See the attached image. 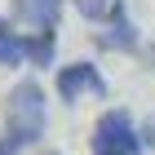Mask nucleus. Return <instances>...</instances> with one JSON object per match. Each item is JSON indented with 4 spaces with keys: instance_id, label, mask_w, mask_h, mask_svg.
Segmentation results:
<instances>
[{
    "instance_id": "nucleus-1",
    "label": "nucleus",
    "mask_w": 155,
    "mask_h": 155,
    "mask_svg": "<svg viewBox=\"0 0 155 155\" xmlns=\"http://www.w3.org/2000/svg\"><path fill=\"white\" fill-rule=\"evenodd\" d=\"M45 137V89L36 80H18L5 97V133H0V155H18Z\"/></svg>"
},
{
    "instance_id": "nucleus-2",
    "label": "nucleus",
    "mask_w": 155,
    "mask_h": 155,
    "mask_svg": "<svg viewBox=\"0 0 155 155\" xmlns=\"http://www.w3.org/2000/svg\"><path fill=\"white\" fill-rule=\"evenodd\" d=\"M142 137L124 111H102L93 124V155H142Z\"/></svg>"
},
{
    "instance_id": "nucleus-3",
    "label": "nucleus",
    "mask_w": 155,
    "mask_h": 155,
    "mask_svg": "<svg viewBox=\"0 0 155 155\" xmlns=\"http://www.w3.org/2000/svg\"><path fill=\"white\" fill-rule=\"evenodd\" d=\"M80 93H93V97H107V80L93 62H71L58 71V97L62 102H75Z\"/></svg>"
},
{
    "instance_id": "nucleus-4",
    "label": "nucleus",
    "mask_w": 155,
    "mask_h": 155,
    "mask_svg": "<svg viewBox=\"0 0 155 155\" xmlns=\"http://www.w3.org/2000/svg\"><path fill=\"white\" fill-rule=\"evenodd\" d=\"M58 9H62V0H13V18L36 27L40 36L58 31Z\"/></svg>"
},
{
    "instance_id": "nucleus-5",
    "label": "nucleus",
    "mask_w": 155,
    "mask_h": 155,
    "mask_svg": "<svg viewBox=\"0 0 155 155\" xmlns=\"http://www.w3.org/2000/svg\"><path fill=\"white\" fill-rule=\"evenodd\" d=\"M97 45L115 49V53H133V49H137V27L124 18V0H115V9H111V31H102Z\"/></svg>"
},
{
    "instance_id": "nucleus-6",
    "label": "nucleus",
    "mask_w": 155,
    "mask_h": 155,
    "mask_svg": "<svg viewBox=\"0 0 155 155\" xmlns=\"http://www.w3.org/2000/svg\"><path fill=\"white\" fill-rule=\"evenodd\" d=\"M18 45H22V58L31 62V67H49L53 62V45H58V36H40V31H18Z\"/></svg>"
},
{
    "instance_id": "nucleus-7",
    "label": "nucleus",
    "mask_w": 155,
    "mask_h": 155,
    "mask_svg": "<svg viewBox=\"0 0 155 155\" xmlns=\"http://www.w3.org/2000/svg\"><path fill=\"white\" fill-rule=\"evenodd\" d=\"M22 62V45H18V31H13L5 18H0V67H18Z\"/></svg>"
},
{
    "instance_id": "nucleus-8",
    "label": "nucleus",
    "mask_w": 155,
    "mask_h": 155,
    "mask_svg": "<svg viewBox=\"0 0 155 155\" xmlns=\"http://www.w3.org/2000/svg\"><path fill=\"white\" fill-rule=\"evenodd\" d=\"M75 9H80L84 18H93V22H102V18H111V9H115V0H75Z\"/></svg>"
},
{
    "instance_id": "nucleus-9",
    "label": "nucleus",
    "mask_w": 155,
    "mask_h": 155,
    "mask_svg": "<svg viewBox=\"0 0 155 155\" xmlns=\"http://www.w3.org/2000/svg\"><path fill=\"white\" fill-rule=\"evenodd\" d=\"M151 71H155V49H151Z\"/></svg>"
}]
</instances>
